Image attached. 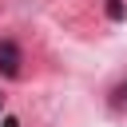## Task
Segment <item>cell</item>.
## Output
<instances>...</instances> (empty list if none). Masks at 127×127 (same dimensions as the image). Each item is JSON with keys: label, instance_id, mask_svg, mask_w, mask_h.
Returning a JSON list of instances; mask_svg holds the SVG:
<instances>
[{"label": "cell", "instance_id": "6da1fadb", "mask_svg": "<svg viewBox=\"0 0 127 127\" xmlns=\"http://www.w3.org/2000/svg\"><path fill=\"white\" fill-rule=\"evenodd\" d=\"M0 75L4 79L20 75V44L16 40H0Z\"/></svg>", "mask_w": 127, "mask_h": 127}, {"label": "cell", "instance_id": "7a4b0ae2", "mask_svg": "<svg viewBox=\"0 0 127 127\" xmlns=\"http://www.w3.org/2000/svg\"><path fill=\"white\" fill-rule=\"evenodd\" d=\"M107 103H111V111H127V79L111 87V95H107Z\"/></svg>", "mask_w": 127, "mask_h": 127}, {"label": "cell", "instance_id": "3957f363", "mask_svg": "<svg viewBox=\"0 0 127 127\" xmlns=\"http://www.w3.org/2000/svg\"><path fill=\"white\" fill-rule=\"evenodd\" d=\"M107 16H111V20H123V16H127V4H123V0H107Z\"/></svg>", "mask_w": 127, "mask_h": 127}, {"label": "cell", "instance_id": "277c9868", "mask_svg": "<svg viewBox=\"0 0 127 127\" xmlns=\"http://www.w3.org/2000/svg\"><path fill=\"white\" fill-rule=\"evenodd\" d=\"M4 127H20V119L16 115H4Z\"/></svg>", "mask_w": 127, "mask_h": 127}, {"label": "cell", "instance_id": "5b68a950", "mask_svg": "<svg viewBox=\"0 0 127 127\" xmlns=\"http://www.w3.org/2000/svg\"><path fill=\"white\" fill-rule=\"evenodd\" d=\"M0 107H4V95H0Z\"/></svg>", "mask_w": 127, "mask_h": 127}]
</instances>
